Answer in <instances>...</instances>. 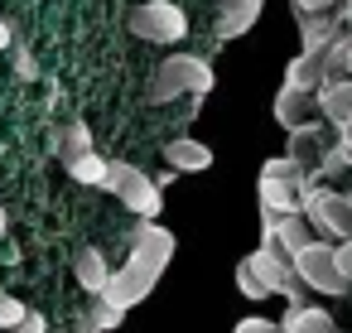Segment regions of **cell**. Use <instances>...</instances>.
Wrapping results in <instances>:
<instances>
[{"label": "cell", "mask_w": 352, "mask_h": 333, "mask_svg": "<svg viewBox=\"0 0 352 333\" xmlns=\"http://www.w3.org/2000/svg\"><path fill=\"white\" fill-rule=\"evenodd\" d=\"M169 261H174V232L160 227L155 217L140 222L135 237H131V256H126L121 270H111L102 299H111L116 309H135V304H145V299L155 294V285H160V275H164Z\"/></svg>", "instance_id": "cell-1"}, {"label": "cell", "mask_w": 352, "mask_h": 333, "mask_svg": "<svg viewBox=\"0 0 352 333\" xmlns=\"http://www.w3.org/2000/svg\"><path fill=\"white\" fill-rule=\"evenodd\" d=\"M208 92H212V68H208L203 58H193V54L164 58V63L155 68V78H150V102H174V97L203 102Z\"/></svg>", "instance_id": "cell-2"}, {"label": "cell", "mask_w": 352, "mask_h": 333, "mask_svg": "<svg viewBox=\"0 0 352 333\" xmlns=\"http://www.w3.org/2000/svg\"><path fill=\"white\" fill-rule=\"evenodd\" d=\"M299 213H304L309 227L323 232V241H328V237H338V241L352 237V203H347V193H333L328 184H304Z\"/></svg>", "instance_id": "cell-3"}, {"label": "cell", "mask_w": 352, "mask_h": 333, "mask_svg": "<svg viewBox=\"0 0 352 333\" xmlns=\"http://www.w3.org/2000/svg\"><path fill=\"white\" fill-rule=\"evenodd\" d=\"M107 193H116L140 222H150V217H160V208H164V193H160V184L145 174V169H135V164H126V160H111V169H107Z\"/></svg>", "instance_id": "cell-4"}, {"label": "cell", "mask_w": 352, "mask_h": 333, "mask_svg": "<svg viewBox=\"0 0 352 333\" xmlns=\"http://www.w3.org/2000/svg\"><path fill=\"white\" fill-rule=\"evenodd\" d=\"M289 266H294V275H299L309 290H318V294H333V299H338V294L352 290V280L338 270L328 241H309V246H299V251L289 256Z\"/></svg>", "instance_id": "cell-5"}, {"label": "cell", "mask_w": 352, "mask_h": 333, "mask_svg": "<svg viewBox=\"0 0 352 333\" xmlns=\"http://www.w3.org/2000/svg\"><path fill=\"white\" fill-rule=\"evenodd\" d=\"M131 34L145 44H179L188 34V15L174 0H145V6L131 10Z\"/></svg>", "instance_id": "cell-6"}, {"label": "cell", "mask_w": 352, "mask_h": 333, "mask_svg": "<svg viewBox=\"0 0 352 333\" xmlns=\"http://www.w3.org/2000/svg\"><path fill=\"white\" fill-rule=\"evenodd\" d=\"M246 266H251V270L261 275V285H265L270 294H285L289 304H304V290H309V285H304V280L294 275L289 256H285V251H280L275 241H261V246H256V251L246 256Z\"/></svg>", "instance_id": "cell-7"}, {"label": "cell", "mask_w": 352, "mask_h": 333, "mask_svg": "<svg viewBox=\"0 0 352 333\" xmlns=\"http://www.w3.org/2000/svg\"><path fill=\"white\" fill-rule=\"evenodd\" d=\"M261 241H275L285 256H294L299 246H309V241H314V227L304 222V213H285V217L261 213Z\"/></svg>", "instance_id": "cell-8"}, {"label": "cell", "mask_w": 352, "mask_h": 333, "mask_svg": "<svg viewBox=\"0 0 352 333\" xmlns=\"http://www.w3.org/2000/svg\"><path fill=\"white\" fill-rule=\"evenodd\" d=\"M261 10H265V0H217V10H212L217 39H241V34H251V25L261 20Z\"/></svg>", "instance_id": "cell-9"}, {"label": "cell", "mask_w": 352, "mask_h": 333, "mask_svg": "<svg viewBox=\"0 0 352 333\" xmlns=\"http://www.w3.org/2000/svg\"><path fill=\"white\" fill-rule=\"evenodd\" d=\"M347 20H352V6H338V10H323V15H299V44L304 49H328L338 34H347Z\"/></svg>", "instance_id": "cell-10"}, {"label": "cell", "mask_w": 352, "mask_h": 333, "mask_svg": "<svg viewBox=\"0 0 352 333\" xmlns=\"http://www.w3.org/2000/svg\"><path fill=\"white\" fill-rule=\"evenodd\" d=\"M314 111L328 126H347L352 121V78H323L314 92Z\"/></svg>", "instance_id": "cell-11"}, {"label": "cell", "mask_w": 352, "mask_h": 333, "mask_svg": "<svg viewBox=\"0 0 352 333\" xmlns=\"http://www.w3.org/2000/svg\"><path fill=\"white\" fill-rule=\"evenodd\" d=\"M328 150V131L318 126V121H304V126H294L289 131V160L299 164V174L309 179V169L318 164V155Z\"/></svg>", "instance_id": "cell-12"}, {"label": "cell", "mask_w": 352, "mask_h": 333, "mask_svg": "<svg viewBox=\"0 0 352 333\" xmlns=\"http://www.w3.org/2000/svg\"><path fill=\"white\" fill-rule=\"evenodd\" d=\"M164 164L174 174H203V169H212V145H203L193 136H179V140L164 145Z\"/></svg>", "instance_id": "cell-13"}, {"label": "cell", "mask_w": 352, "mask_h": 333, "mask_svg": "<svg viewBox=\"0 0 352 333\" xmlns=\"http://www.w3.org/2000/svg\"><path fill=\"white\" fill-rule=\"evenodd\" d=\"M318 111H314V92H299V87H280L275 92V121L285 126V131H294V126H304V121H314Z\"/></svg>", "instance_id": "cell-14"}, {"label": "cell", "mask_w": 352, "mask_h": 333, "mask_svg": "<svg viewBox=\"0 0 352 333\" xmlns=\"http://www.w3.org/2000/svg\"><path fill=\"white\" fill-rule=\"evenodd\" d=\"M299 193H304L299 179H261V213H270V217L299 213Z\"/></svg>", "instance_id": "cell-15"}, {"label": "cell", "mask_w": 352, "mask_h": 333, "mask_svg": "<svg viewBox=\"0 0 352 333\" xmlns=\"http://www.w3.org/2000/svg\"><path fill=\"white\" fill-rule=\"evenodd\" d=\"M323 78H328V68H323V49H304V54L289 58V68H285V83L299 87V92H318Z\"/></svg>", "instance_id": "cell-16"}, {"label": "cell", "mask_w": 352, "mask_h": 333, "mask_svg": "<svg viewBox=\"0 0 352 333\" xmlns=\"http://www.w3.org/2000/svg\"><path fill=\"white\" fill-rule=\"evenodd\" d=\"M73 275H78V285H82L87 294H102L107 280H111V266H107V256H102L97 246H82L78 261H73Z\"/></svg>", "instance_id": "cell-17"}, {"label": "cell", "mask_w": 352, "mask_h": 333, "mask_svg": "<svg viewBox=\"0 0 352 333\" xmlns=\"http://www.w3.org/2000/svg\"><path fill=\"white\" fill-rule=\"evenodd\" d=\"M280 333H333V319H328V309L289 304V309H285V319H280Z\"/></svg>", "instance_id": "cell-18"}, {"label": "cell", "mask_w": 352, "mask_h": 333, "mask_svg": "<svg viewBox=\"0 0 352 333\" xmlns=\"http://www.w3.org/2000/svg\"><path fill=\"white\" fill-rule=\"evenodd\" d=\"M107 169H111V160H102L97 150H87V155L68 160V174H73L78 184H87V189H107Z\"/></svg>", "instance_id": "cell-19"}, {"label": "cell", "mask_w": 352, "mask_h": 333, "mask_svg": "<svg viewBox=\"0 0 352 333\" xmlns=\"http://www.w3.org/2000/svg\"><path fill=\"white\" fill-rule=\"evenodd\" d=\"M54 150H58V160L68 164V160H78V155H87V150H97V145H92V131H87L82 121H73V126H63V131H58V145H54Z\"/></svg>", "instance_id": "cell-20"}, {"label": "cell", "mask_w": 352, "mask_h": 333, "mask_svg": "<svg viewBox=\"0 0 352 333\" xmlns=\"http://www.w3.org/2000/svg\"><path fill=\"white\" fill-rule=\"evenodd\" d=\"M323 68H328V78H347L352 73V34H338L323 49Z\"/></svg>", "instance_id": "cell-21"}, {"label": "cell", "mask_w": 352, "mask_h": 333, "mask_svg": "<svg viewBox=\"0 0 352 333\" xmlns=\"http://www.w3.org/2000/svg\"><path fill=\"white\" fill-rule=\"evenodd\" d=\"M87 319H92V323H97L102 333H111V328H121L126 309H116L111 299H102V294H97V299H92V309H87Z\"/></svg>", "instance_id": "cell-22"}, {"label": "cell", "mask_w": 352, "mask_h": 333, "mask_svg": "<svg viewBox=\"0 0 352 333\" xmlns=\"http://www.w3.org/2000/svg\"><path fill=\"white\" fill-rule=\"evenodd\" d=\"M261 179H299V184H304V174H299V164H294L289 155L265 160V164H261Z\"/></svg>", "instance_id": "cell-23"}, {"label": "cell", "mask_w": 352, "mask_h": 333, "mask_svg": "<svg viewBox=\"0 0 352 333\" xmlns=\"http://www.w3.org/2000/svg\"><path fill=\"white\" fill-rule=\"evenodd\" d=\"M236 290H241V294H246V299H270V290H265V285H261V275H256V270H251V266H246V261H241V266H236Z\"/></svg>", "instance_id": "cell-24"}, {"label": "cell", "mask_w": 352, "mask_h": 333, "mask_svg": "<svg viewBox=\"0 0 352 333\" xmlns=\"http://www.w3.org/2000/svg\"><path fill=\"white\" fill-rule=\"evenodd\" d=\"M20 319H25V304L10 299V294H0V328H15Z\"/></svg>", "instance_id": "cell-25"}, {"label": "cell", "mask_w": 352, "mask_h": 333, "mask_svg": "<svg viewBox=\"0 0 352 333\" xmlns=\"http://www.w3.org/2000/svg\"><path fill=\"white\" fill-rule=\"evenodd\" d=\"M15 333H49V319L39 309H25V319L15 323Z\"/></svg>", "instance_id": "cell-26"}, {"label": "cell", "mask_w": 352, "mask_h": 333, "mask_svg": "<svg viewBox=\"0 0 352 333\" xmlns=\"http://www.w3.org/2000/svg\"><path fill=\"white\" fill-rule=\"evenodd\" d=\"M232 333H280V323H270V319H261V314H256V319H241Z\"/></svg>", "instance_id": "cell-27"}, {"label": "cell", "mask_w": 352, "mask_h": 333, "mask_svg": "<svg viewBox=\"0 0 352 333\" xmlns=\"http://www.w3.org/2000/svg\"><path fill=\"white\" fill-rule=\"evenodd\" d=\"M342 0H294V10L299 15H323V10H338Z\"/></svg>", "instance_id": "cell-28"}, {"label": "cell", "mask_w": 352, "mask_h": 333, "mask_svg": "<svg viewBox=\"0 0 352 333\" xmlns=\"http://www.w3.org/2000/svg\"><path fill=\"white\" fill-rule=\"evenodd\" d=\"M15 73H20L25 83H34V78H39V68H34V54H30V49H20V54H15Z\"/></svg>", "instance_id": "cell-29"}, {"label": "cell", "mask_w": 352, "mask_h": 333, "mask_svg": "<svg viewBox=\"0 0 352 333\" xmlns=\"http://www.w3.org/2000/svg\"><path fill=\"white\" fill-rule=\"evenodd\" d=\"M333 261H338V270H342V275H347V280H352V237H347V241H338V246H333Z\"/></svg>", "instance_id": "cell-30"}, {"label": "cell", "mask_w": 352, "mask_h": 333, "mask_svg": "<svg viewBox=\"0 0 352 333\" xmlns=\"http://www.w3.org/2000/svg\"><path fill=\"white\" fill-rule=\"evenodd\" d=\"M68 333H102V328H97V323L82 314V319H73V328H68Z\"/></svg>", "instance_id": "cell-31"}, {"label": "cell", "mask_w": 352, "mask_h": 333, "mask_svg": "<svg viewBox=\"0 0 352 333\" xmlns=\"http://www.w3.org/2000/svg\"><path fill=\"white\" fill-rule=\"evenodd\" d=\"M10 44H15V39H10V25L0 20V49H10Z\"/></svg>", "instance_id": "cell-32"}, {"label": "cell", "mask_w": 352, "mask_h": 333, "mask_svg": "<svg viewBox=\"0 0 352 333\" xmlns=\"http://www.w3.org/2000/svg\"><path fill=\"white\" fill-rule=\"evenodd\" d=\"M0 232H6V213H0Z\"/></svg>", "instance_id": "cell-33"}, {"label": "cell", "mask_w": 352, "mask_h": 333, "mask_svg": "<svg viewBox=\"0 0 352 333\" xmlns=\"http://www.w3.org/2000/svg\"><path fill=\"white\" fill-rule=\"evenodd\" d=\"M347 203H352V193H347Z\"/></svg>", "instance_id": "cell-34"}, {"label": "cell", "mask_w": 352, "mask_h": 333, "mask_svg": "<svg viewBox=\"0 0 352 333\" xmlns=\"http://www.w3.org/2000/svg\"><path fill=\"white\" fill-rule=\"evenodd\" d=\"M333 333H338V328H333Z\"/></svg>", "instance_id": "cell-35"}]
</instances>
